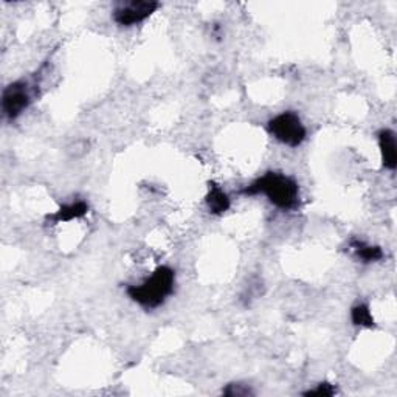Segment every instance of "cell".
Wrapping results in <instances>:
<instances>
[{
  "instance_id": "1",
  "label": "cell",
  "mask_w": 397,
  "mask_h": 397,
  "mask_svg": "<svg viewBox=\"0 0 397 397\" xmlns=\"http://www.w3.org/2000/svg\"><path fill=\"white\" fill-rule=\"evenodd\" d=\"M245 196H259L264 194L270 204L283 212H292L300 205V185L293 177L283 173L269 171L262 177L256 178L243 190Z\"/></svg>"
},
{
  "instance_id": "2",
  "label": "cell",
  "mask_w": 397,
  "mask_h": 397,
  "mask_svg": "<svg viewBox=\"0 0 397 397\" xmlns=\"http://www.w3.org/2000/svg\"><path fill=\"white\" fill-rule=\"evenodd\" d=\"M176 271L168 266H160L154 274L138 286H129L128 297L146 310L157 309L174 292Z\"/></svg>"
},
{
  "instance_id": "3",
  "label": "cell",
  "mask_w": 397,
  "mask_h": 397,
  "mask_svg": "<svg viewBox=\"0 0 397 397\" xmlns=\"http://www.w3.org/2000/svg\"><path fill=\"white\" fill-rule=\"evenodd\" d=\"M267 129L271 137L291 147H298L307 137L305 124L301 123L300 116L292 111L283 112L271 118L267 124Z\"/></svg>"
},
{
  "instance_id": "4",
  "label": "cell",
  "mask_w": 397,
  "mask_h": 397,
  "mask_svg": "<svg viewBox=\"0 0 397 397\" xmlns=\"http://www.w3.org/2000/svg\"><path fill=\"white\" fill-rule=\"evenodd\" d=\"M160 8L159 2L154 0H129L120 2L114 10V20L121 27H132L145 22Z\"/></svg>"
},
{
  "instance_id": "5",
  "label": "cell",
  "mask_w": 397,
  "mask_h": 397,
  "mask_svg": "<svg viewBox=\"0 0 397 397\" xmlns=\"http://www.w3.org/2000/svg\"><path fill=\"white\" fill-rule=\"evenodd\" d=\"M31 104V87L28 81L20 80L5 87L2 93V111L8 120L13 121L25 112Z\"/></svg>"
},
{
  "instance_id": "6",
  "label": "cell",
  "mask_w": 397,
  "mask_h": 397,
  "mask_svg": "<svg viewBox=\"0 0 397 397\" xmlns=\"http://www.w3.org/2000/svg\"><path fill=\"white\" fill-rule=\"evenodd\" d=\"M379 147L382 154V165L384 168L394 171L397 166V143L396 134L391 129H382L377 134Z\"/></svg>"
},
{
  "instance_id": "7",
  "label": "cell",
  "mask_w": 397,
  "mask_h": 397,
  "mask_svg": "<svg viewBox=\"0 0 397 397\" xmlns=\"http://www.w3.org/2000/svg\"><path fill=\"white\" fill-rule=\"evenodd\" d=\"M205 200H207V207L209 209V213L214 216H222L224 213H227L231 205L227 193H225L216 182L208 183V194H207Z\"/></svg>"
},
{
  "instance_id": "8",
  "label": "cell",
  "mask_w": 397,
  "mask_h": 397,
  "mask_svg": "<svg viewBox=\"0 0 397 397\" xmlns=\"http://www.w3.org/2000/svg\"><path fill=\"white\" fill-rule=\"evenodd\" d=\"M89 212V205L85 202L80 200L75 202V204L70 205H62L56 213L51 216H47V219L53 224H61V222H70L73 219H80V217H84Z\"/></svg>"
},
{
  "instance_id": "9",
  "label": "cell",
  "mask_w": 397,
  "mask_h": 397,
  "mask_svg": "<svg viewBox=\"0 0 397 397\" xmlns=\"http://www.w3.org/2000/svg\"><path fill=\"white\" fill-rule=\"evenodd\" d=\"M349 247L353 248L355 258L363 264L377 262L380 259H384L382 248L377 245H368L367 243H363V240H360V239L349 240Z\"/></svg>"
},
{
  "instance_id": "10",
  "label": "cell",
  "mask_w": 397,
  "mask_h": 397,
  "mask_svg": "<svg viewBox=\"0 0 397 397\" xmlns=\"http://www.w3.org/2000/svg\"><path fill=\"white\" fill-rule=\"evenodd\" d=\"M351 320L353 324L360 326V328H372L374 326V318L371 315V310L368 307V305H355L351 309Z\"/></svg>"
},
{
  "instance_id": "11",
  "label": "cell",
  "mask_w": 397,
  "mask_h": 397,
  "mask_svg": "<svg viewBox=\"0 0 397 397\" xmlns=\"http://www.w3.org/2000/svg\"><path fill=\"white\" fill-rule=\"evenodd\" d=\"M224 396L228 397H247V396H253L255 393L252 391V388L244 384H230L227 385V388L222 391Z\"/></svg>"
},
{
  "instance_id": "12",
  "label": "cell",
  "mask_w": 397,
  "mask_h": 397,
  "mask_svg": "<svg viewBox=\"0 0 397 397\" xmlns=\"http://www.w3.org/2000/svg\"><path fill=\"white\" fill-rule=\"evenodd\" d=\"M337 393V388L328 384V382H324V384H320L318 385L315 390H309L306 393H303V396H307V397H331Z\"/></svg>"
}]
</instances>
